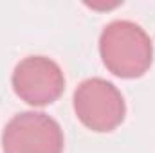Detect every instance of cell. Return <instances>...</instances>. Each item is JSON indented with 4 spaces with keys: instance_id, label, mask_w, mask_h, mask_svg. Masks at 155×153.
Listing matches in <instances>:
<instances>
[{
    "instance_id": "4",
    "label": "cell",
    "mask_w": 155,
    "mask_h": 153,
    "mask_svg": "<svg viewBox=\"0 0 155 153\" xmlns=\"http://www.w3.org/2000/svg\"><path fill=\"white\" fill-rule=\"evenodd\" d=\"M11 85L15 94L31 106H47L65 90V76L60 65L47 56H27L16 63Z\"/></svg>"
},
{
    "instance_id": "1",
    "label": "cell",
    "mask_w": 155,
    "mask_h": 153,
    "mask_svg": "<svg viewBox=\"0 0 155 153\" xmlns=\"http://www.w3.org/2000/svg\"><path fill=\"white\" fill-rule=\"evenodd\" d=\"M99 56L114 76L135 79L144 76L152 67L153 45L139 24L114 20L99 36Z\"/></svg>"
},
{
    "instance_id": "2",
    "label": "cell",
    "mask_w": 155,
    "mask_h": 153,
    "mask_svg": "<svg viewBox=\"0 0 155 153\" xmlns=\"http://www.w3.org/2000/svg\"><path fill=\"white\" fill-rule=\"evenodd\" d=\"M76 117L92 132L107 133L123 124L126 115L124 97L114 83L103 77H88L74 92Z\"/></svg>"
},
{
    "instance_id": "3",
    "label": "cell",
    "mask_w": 155,
    "mask_h": 153,
    "mask_svg": "<svg viewBox=\"0 0 155 153\" xmlns=\"http://www.w3.org/2000/svg\"><path fill=\"white\" fill-rule=\"evenodd\" d=\"M63 130L43 112H20L2 130L4 153H63Z\"/></svg>"
}]
</instances>
